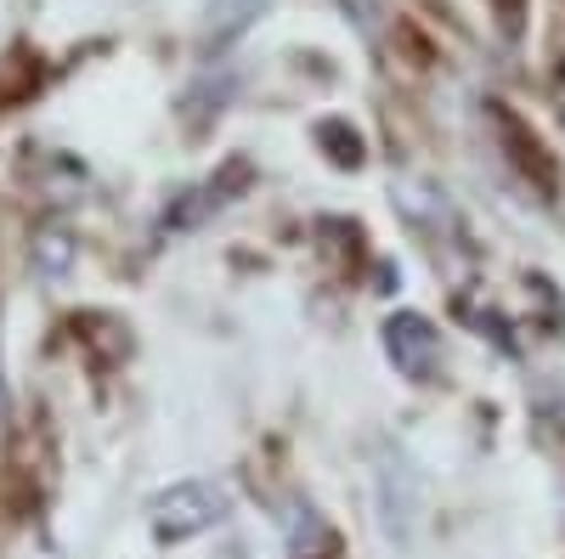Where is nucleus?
<instances>
[{
    "label": "nucleus",
    "instance_id": "nucleus-1",
    "mask_svg": "<svg viewBox=\"0 0 565 559\" xmlns=\"http://www.w3.org/2000/svg\"><path fill=\"white\" fill-rule=\"evenodd\" d=\"M226 508H232V492H226V486L181 481V486H170L164 497H153V531H159L164 542L199 537V531H210L215 520H226Z\"/></svg>",
    "mask_w": 565,
    "mask_h": 559
},
{
    "label": "nucleus",
    "instance_id": "nucleus-5",
    "mask_svg": "<svg viewBox=\"0 0 565 559\" xmlns=\"http://www.w3.org/2000/svg\"><path fill=\"white\" fill-rule=\"evenodd\" d=\"M68 260H74V249H68L63 232H40V238H34V266H40L45 277H63Z\"/></svg>",
    "mask_w": 565,
    "mask_h": 559
},
{
    "label": "nucleus",
    "instance_id": "nucleus-4",
    "mask_svg": "<svg viewBox=\"0 0 565 559\" xmlns=\"http://www.w3.org/2000/svg\"><path fill=\"white\" fill-rule=\"evenodd\" d=\"M317 142L334 148V153H328L334 164H362V136H356L351 125H340V119H322V125H317Z\"/></svg>",
    "mask_w": 565,
    "mask_h": 559
},
{
    "label": "nucleus",
    "instance_id": "nucleus-3",
    "mask_svg": "<svg viewBox=\"0 0 565 559\" xmlns=\"http://www.w3.org/2000/svg\"><path fill=\"white\" fill-rule=\"evenodd\" d=\"M271 7V0H210V18H204V45L210 52H221V45L238 40L260 12Z\"/></svg>",
    "mask_w": 565,
    "mask_h": 559
},
{
    "label": "nucleus",
    "instance_id": "nucleus-2",
    "mask_svg": "<svg viewBox=\"0 0 565 559\" xmlns=\"http://www.w3.org/2000/svg\"><path fill=\"white\" fill-rule=\"evenodd\" d=\"M385 351L396 362V373H407V379H436V367H441V334L424 322L418 311H396L385 322Z\"/></svg>",
    "mask_w": 565,
    "mask_h": 559
}]
</instances>
